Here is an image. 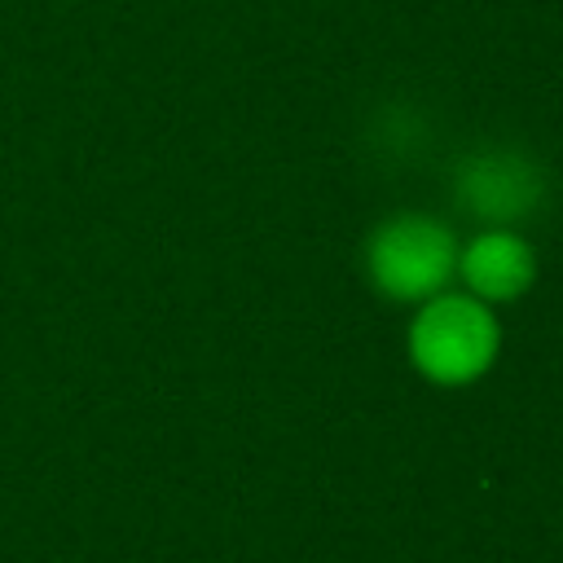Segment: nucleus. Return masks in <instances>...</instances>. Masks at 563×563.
Instances as JSON below:
<instances>
[{"label":"nucleus","instance_id":"obj_4","mask_svg":"<svg viewBox=\"0 0 563 563\" xmlns=\"http://www.w3.org/2000/svg\"><path fill=\"white\" fill-rule=\"evenodd\" d=\"M457 277L466 295L493 303H510L537 282V251L515 229H484L457 246Z\"/></svg>","mask_w":563,"mask_h":563},{"label":"nucleus","instance_id":"obj_1","mask_svg":"<svg viewBox=\"0 0 563 563\" xmlns=\"http://www.w3.org/2000/svg\"><path fill=\"white\" fill-rule=\"evenodd\" d=\"M405 352L427 383L466 387L493 369L501 352V321L484 299L466 290H440L418 303L405 330Z\"/></svg>","mask_w":563,"mask_h":563},{"label":"nucleus","instance_id":"obj_2","mask_svg":"<svg viewBox=\"0 0 563 563\" xmlns=\"http://www.w3.org/2000/svg\"><path fill=\"white\" fill-rule=\"evenodd\" d=\"M365 277L391 303H427L457 277V238L440 216L396 211L365 238Z\"/></svg>","mask_w":563,"mask_h":563},{"label":"nucleus","instance_id":"obj_3","mask_svg":"<svg viewBox=\"0 0 563 563\" xmlns=\"http://www.w3.org/2000/svg\"><path fill=\"white\" fill-rule=\"evenodd\" d=\"M545 198V172L519 150L466 154L453 172V202L488 229H515Z\"/></svg>","mask_w":563,"mask_h":563}]
</instances>
